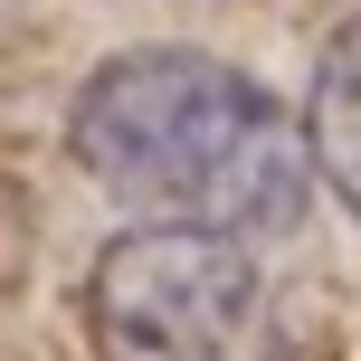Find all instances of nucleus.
I'll return each mask as SVG.
<instances>
[{"label": "nucleus", "mask_w": 361, "mask_h": 361, "mask_svg": "<svg viewBox=\"0 0 361 361\" xmlns=\"http://www.w3.org/2000/svg\"><path fill=\"white\" fill-rule=\"evenodd\" d=\"M305 152H314V180L361 219V19H343V29L324 38V57H314Z\"/></svg>", "instance_id": "obj_3"}, {"label": "nucleus", "mask_w": 361, "mask_h": 361, "mask_svg": "<svg viewBox=\"0 0 361 361\" xmlns=\"http://www.w3.org/2000/svg\"><path fill=\"white\" fill-rule=\"evenodd\" d=\"M67 152L114 209L190 219V228L276 238L305 219L314 152L305 124L257 76L200 48H124L76 86Z\"/></svg>", "instance_id": "obj_1"}, {"label": "nucleus", "mask_w": 361, "mask_h": 361, "mask_svg": "<svg viewBox=\"0 0 361 361\" xmlns=\"http://www.w3.org/2000/svg\"><path fill=\"white\" fill-rule=\"evenodd\" d=\"M95 361H276V295L238 228L143 219L86 276Z\"/></svg>", "instance_id": "obj_2"}]
</instances>
